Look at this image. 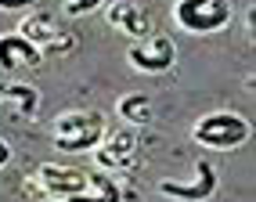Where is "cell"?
Returning <instances> with one entry per match:
<instances>
[{
    "mask_svg": "<svg viewBox=\"0 0 256 202\" xmlns=\"http://www.w3.org/2000/svg\"><path fill=\"white\" fill-rule=\"evenodd\" d=\"M249 134H252L249 120H242L238 112H206V116H198L195 126H192V138H195L198 144L220 148V152L246 144Z\"/></svg>",
    "mask_w": 256,
    "mask_h": 202,
    "instance_id": "1",
    "label": "cell"
},
{
    "mask_svg": "<svg viewBox=\"0 0 256 202\" xmlns=\"http://www.w3.org/2000/svg\"><path fill=\"white\" fill-rule=\"evenodd\" d=\"M174 18L184 32H195V36H210V32L228 29L231 22V4L228 0H177Z\"/></svg>",
    "mask_w": 256,
    "mask_h": 202,
    "instance_id": "2",
    "label": "cell"
},
{
    "mask_svg": "<svg viewBox=\"0 0 256 202\" xmlns=\"http://www.w3.org/2000/svg\"><path fill=\"white\" fill-rule=\"evenodd\" d=\"M14 32H22L32 47L44 50V54H69V50L80 44V36L72 29H65L54 14H29V18L18 22Z\"/></svg>",
    "mask_w": 256,
    "mask_h": 202,
    "instance_id": "3",
    "label": "cell"
},
{
    "mask_svg": "<svg viewBox=\"0 0 256 202\" xmlns=\"http://www.w3.org/2000/svg\"><path fill=\"white\" fill-rule=\"evenodd\" d=\"M94 177H98V174H90V170H80V166L47 162V166H40V170L26 180V188H36V192H44V195L65 198V195H72V192L90 188V184H94Z\"/></svg>",
    "mask_w": 256,
    "mask_h": 202,
    "instance_id": "4",
    "label": "cell"
},
{
    "mask_svg": "<svg viewBox=\"0 0 256 202\" xmlns=\"http://www.w3.org/2000/svg\"><path fill=\"white\" fill-rule=\"evenodd\" d=\"M138 148H141V126L108 130L105 141L94 148V162H98V170H126L138 159Z\"/></svg>",
    "mask_w": 256,
    "mask_h": 202,
    "instance_id": "5",
    "label": "cell"
},
{
    "mask_svg": "<svg viewBox=\"0 0 256 202\" xmlns=\"http://www.w3.org/2000/svg\"><path fill=\"white\" fill-rule=\"evenodd\" d=\"M126 62L134 65L138 72L144 76H159V72H170L177 62V47L170 36H148L144 44H134L126 50Z\"/></svg>",
    "mask_w": 256,
    "mask_h": 202,
    "instance_id": "6",
    "label": "cell"
},
{
    "mask_svg": "<svg viewBox=\"0 0 256 202\" xmlns=\"http://www.w3.org/2000/svg\"><path fill=\"white\" fill-rule=\"evenodd\" d=\"M195 180H170V177H162L159 180V192L166 195V198H177V202H206V198H213V192H216V170L206 162V159H198V166H195Z\"/></svg>",
    "mask_w": 256,
    "mask_h": 202,
    "instance_id": "7",
    "label": "cell"
},
{
    "mask_svg": "<svg viewBox=\"0 0 256 202\" xmlns=\"http://www.w3.org/2000/svg\"><path fill=\"white\" fill-rule=\"evenodd\" d=\"M44 65V50L32 47L22 32H4L0 36V69L14 72V69H36Z\"/></svg>",
    "mask_w": 256,
    "mask_h": 202,
    "instance_id": "8",
    "label": "cell"
},
{
    "mask_svg": "<svg viewBox=\"0 0 256 202\" xmlns=\"http://www.w3.org/2000/svg\"><path fill=\"white\" fill-rule=\"evenodd\" d=\"M105 18L112 22V29L126 32L130 40H144L148 29H152V18L144 14L141 4H134V0H112L108 11H105Z\"/></svg>",
    "mask_w": 256,
    "mask_h": 202,
    "instance_id": "9",
    "label": "cell"
},
{
    "mask_svg": "<svg viewBox=\"0 0 256 202\" xmlns=\"http://www.w3.org/2000/svg\"><path fill=\"white\" fill-rule=\"evenodd\" d=\"M87 130H108L105 112L76 108V112H62L54 120V138H76V134H87Z\"/></svg>",
    "mask_w": 256,
    "mask_h": 202,
    "instance_id": "10",
    "label": "cell"
},
{
    "mask_svg": "<svg viewBox=\"0 0 256 202\" xmlns=\"http://www.w3.org/2000/svg\"><path fill=\"white\" fill-rule=\"evenodd\" d=\"M0 98L11 101V105L18 108V116H26V120H36V116H40V90L29 87V83L4 80V83H0Z\"/></svg>",
    "mask_w": 256,
    "mask_h": 202,
    "instance_id": "11",
    "label": "cell"
},
{
    "mask_svg": "<svg viewBox=\"0 0 256 202\" xmlns=\"http://www.w3.org/2000/svg\"><path fill=\"white\" fill-rule=\"evenodd\" d=\"M58 202H123V188H119L116 180H108L105 174H98L90 188H83V192H72V195H65Z\"/></svg>",
    "mask_w": 256,
    "mask_h": 202,
    "instance_id": "12",
    "label": "cell"
},
{
    "mask_svg": "<svg viewBox=\"0 0 256 202\" xmlns=\"http://www.w3.org/2000/svg\"><path fill=\"white\" fill-rule=\"evenodd\" d=\"M116 112H119V120H123L126 126H148L152 123V101L144 94H123L119 105H116Z\"/></svg>",
    "mask_w": 256,
    "mask_h": 202,
    "instance_id": "13",
    "label": "cell"
},
{
    "mask_svg": "<svg viewBox=\"0 0 256 202\" xmlns=\"http://www.w3.org/2000/svg\"><path fill=\"white\" fill-rule=\"evenodd\" d=\"M101 141H105V130H87V134H76V138H54V148L76 156V152H94Z\"/></svg>",
    "mask_w": 256,
    "mask_h": 202,
    "instance_id": "14",
    "label": "cell"
},
{
    "mask_svg": "<svg viewBox=\"0 0 256 202\" xmlns=\"http://www.w3.org/2000/svg\"><path fill=\"white\" fill-rule=\"evenodd\" d=\"M105 0H65V14H72V18H80V14H90V11H98Z\"/></svg>",
    "mask_w": 256,
    "mask_h": 202,
    "instance_id": "15",
    "label": "cell"
},
{
    "mask_svg": "<svg viewBox=\"0 0 256 202\" xmlns=\"http://www.w3.org/2000/svg\"><path fill=\"white\" fill-rule=\"evenodd\" d=\"M36 4H40V0H0V11H29Z\"/></svg>",
    "mask_w": 256,
    "mask_h": 202,
    "instance_id": "16",
    "label": "cell"
},
{
    "mask_svg": "<svg viewBox=\"0 0 256 202\" xmlns=\"http://www.w3.org/2000/svg\"><path fill=\"white\" fill-rule=\"evenodd\" d=\"M8 159H11V148H8L4 138H0V166H8Z\"/></svg>",
    "mask_w": 256,
    "mask_h": 202,
    "instance_id": "17",
    "label": "cell"
},
{
    "mask_svg": "<svg viewBox=\"0 0 256 202\" xmlns=\"http://www.w3.org/2000/svg\"><path fill=\"white\" fill-rule=\"evenodd\" d=\"M246 29H249V36H252V29H256V8L249 4V18H246Z\"/></svg>",
    "mask_w": 256,
    "mask_h": 202,
    "instance_id": "18",
    "label": "cell"
}]
</instances>
